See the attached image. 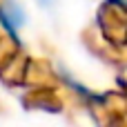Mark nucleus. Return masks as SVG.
Wrapping results in <instances>:
<instances>
[{
  "label": "nucleus",
  "mask_w": 127,
  "mask_h": 127,
  "mask_svg": "<svg viewBox=\"0 0 127 127\" xmlns=\"http://www.w3.org/2000/svg\"><path fill=\"white\" fill-rule=\"evenodd\" d=\"M0 22H2V27L11 33V36H16V31L22 27V22H25V11H22V7L16 2V0H4L2 4H0Z\"/></svg>",
  "instance_id": "f257e3e1"
},
{
  "label": "nucleus",
  "mask_w": 127,
  "mask_h": 127,
  "mask_svg": "<svg viewBox=\"0 0 127 127\" xmlns=\"http://www.w3.org/2000/svg\"><path fill=\"white\" fill-rule=\"evenodd\" d=\"M38 2H42V4H51L54 0H38Z\"/></svg>",
  "instance_id": "f03ea898"
}]
</instances>
